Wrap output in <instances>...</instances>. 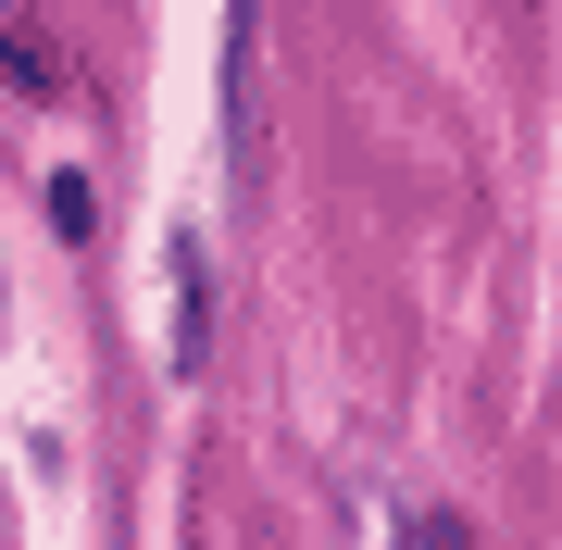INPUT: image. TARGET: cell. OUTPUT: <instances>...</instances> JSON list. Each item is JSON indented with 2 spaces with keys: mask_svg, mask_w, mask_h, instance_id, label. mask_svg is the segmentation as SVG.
<instances>
[{
  "mask_svg": "<svg viewBox=\"0 0 562 550\" xmlns=\"http://www.w3.org/2000/svg\"><path fill=\"white\" fill-rule=\"evenodd\" d=\"M250 50H262V0H238V138H250Z\"/></svg>",
  "mask_w": 562,
  "mask_h": 550,
  "instance_id": "cell-3",
  "label": "cell"
},
{
  "mask_svg": "<svg viewBox=\"0 0 562 550\" xmlns=\"http://www.w3.org/2000/svg\"><path fill=\"white\" fill-rule=\"evenodd\" d=\"M213 363V263H201V238H176V375H201Z\"/></svg>",
  "mask_w": 562,
  "mask_h": 550,
  "instance_id": "cell-1",
  "label": "cell"
},
{
  "mask_svg": "<svg viewBox=\"0 0 562 550\" xmlns=\"http://www.w3.org/2000/svg\"><path fill=\"white\" fill-rule=\"evenodd\" d=\"M0 76H13L25 101H63V50L38 38V25H13V38H0Z\"/></svg>",
  "mask_w": 562,
  "mask_h": 550,
  "instance_id": "cell-2",
  "label": "cell"
}]
</instances>
